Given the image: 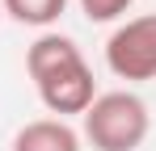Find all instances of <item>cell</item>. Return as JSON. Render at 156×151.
I'll list each match as a JSON object with an SVG mask.
<instances>
[{"instance_id": "6da1fadb", "label": "cell", "mask_w": 156, "mask_h": 151, "mask_svg": "<svg viewBox=\"0 0 156 151\" xmlns=\"http://www.w3.org/2000/svg\"><path fill=\"white\" fill-rule=\"evenodd\" d=\"M26 72L38 88V101L51 109L55 118L84 113L97 101V80L89 72L84 55L72 38L63 34H38L26 50Z\"/></svg>"}, {"instance_id": "52a82bcc", "label": "cell", "mask_w": 156, "mask_h": 151, "mask_svg": "<svg viewBox=\"0 0 156 151\" xmlns=\"http://www.w3.org/2000/svg\"><path fill=\"white\" fill-rule=\"evenodd\" d=\"M0 17H4V4H0Z\"/></svg>"}, {"instance_id": "7a4b0ae2", "label": "cell", "mask_w": 156, "mask_h": 151, "mask_svg": "<svg viewBox=\"0 0 156 151\" xmlns=\"http://www.w3.org/2000/svg\"><path fill=\"white\" fill-rule=\"evenodd\" d=\"M152 130V113L144 97L127 88L97 92V101L80 113V139H89L93 151H139Z\"/></svg>"}, {"instance_id": "3957f363", "label": "cell", "mask_w": 156, "mask_h": 151, "mask_svg": "<svg viewBox=\"0 0 156 151\" xmlns=\"http://www.w3.org/2000/svg\"><path fill=\"white\" fill-rule=\"evenodd\" d=\"M105 67L131 84L156 80V13L131 17L105 38Z\"/></svg>"}, {"instance_id": "277c9868", "label": "cell", "mask_w": 156, "mask_h": 151, "mask_svg": "<svg viewBox=\"0 0 156 151\" xmlns=\"http://www.w3.org/2000/svg\"><path fill=\"white\" fill-rule=\"evenodd\" d=\"M13 151H80V130L63 118H38L13 134Z\"/></svg>"}, {"instance_id": "8992f818", "label": "cell", "mask_w": 156, "mask_h": 151, "mask_svg": "<svg viewBox=\"0 0 156 151\" xmlns=\"http://www.w3.org/2000/svg\"><path fill=\"white\" fill-rule=\"evenodd\" d=\"M131 4H135V0H80V13H84L89 21L105 25V21H118Z\"/></svg>"}, {"instance_id": "5b68a950", "label": "cell", "mask_w": 156, "mask_h": 151, "mask_svg": "<svg viewBox=\"0 0 156 151\" xmlns=\"http://www.w3.org/2000/svg\"><path fill=\"white\" fill-rule=\"evenodd\" d=\"M4 4V13L13 17V21L21 25H34V29H47L63 17V8H68V0H0Z\"/></svg>"}]
</instances>
